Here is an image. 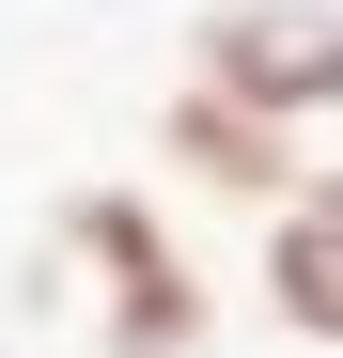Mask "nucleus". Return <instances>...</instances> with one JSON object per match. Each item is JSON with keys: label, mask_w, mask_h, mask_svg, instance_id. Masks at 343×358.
<instances>
[{"label": "nucleus", "mask_w": 343, "mask_h": 358, "mask_svg": "<svg viewBox=\"0 0 343 358\" xmlns=\"http://www.w3.org/2000/svg\"><path fill=\"white\" fill-rule=\"evenodd\" d=\"M250 296H265V327H281V343L343 358V156H312L297 187L250 218Z\"/></svg>", "instance_id": "7ed1b4c3"}, {"label": "nucleus", "mask_w": 343, "mask_h": 358, "mask_svg": "<svg viewBox=\"0 0 343 358\" xmlns=\"http://www.w3.org/2000/svg\"><path fill=\"white\" fill-rule=\"evenodd\" d=\"M188 78L265 109V125H297V141H328L343 125V0H203Z\"/></svg>", "instance_id": "f03ea898"}, {"label": "nucleus", "mask_w": 343, "mask_h": 358, "mask_svg": "<svg viewBox=\"0 0 343 358\" xmlns=\"http://www.w3.org/2000/svg\"><path fill=\"white\" fill-rule=\"evenodd\" d=\"M156 156H172V187H203L218 218H265V203L312 171V141H297V125H265V109L203 94V78H172V94H156Z\"/></svg>", "instance_id": "20e7f679"}, {"label": "nucleus", "mask_w": 343, "mask_h": 358, "mask_svg": "<svg viewBox=\"0 0 343 358\" xmlns=\"http://www.w3.org/2000/svg\"><path fill=\"white\" fill-rule=\"evenodd\" d=\"M47 280L78 296L94 358H203V327H218V280H203L188 234H172V203L109 187V171L47 203Z\"/></svg>", "instance_id": "f257e3e1"}]
</instances>
